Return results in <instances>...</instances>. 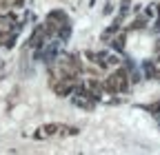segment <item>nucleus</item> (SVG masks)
I'll return each mask as SVG.
<instances>
[{
  "label": "nucleus",
  "instance_id": "obj_1",
  "mask_svg": "<svg viewBox=\"0 0 160 155\" xmlns=\"http://www.w3.org/2000/svg\"><path fill=\"white\" fill-rule=\"evenodd\" d=\"M127 51H129L133 58H147V55L153 51L151 35L145 33V31H133V33L127 38Z\"/></svg>",
  "mask_w": 160,
  "mask_h": 155
}]
</instances>
